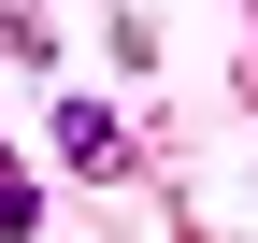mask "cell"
Listing matches in <instances>:
<instances>
[{"instance_id":"obj_1","label":"cell","mask_w":258,"mask_h":243,"mask_svg":"<svg viewBox=\"0 0 258 243\" xmlns=\"http://www.w3.org/2000/svg\"><path fill=\"white\" fill-rule=\"evenodd\" d=\"M57 158H72V172H129V129L101 100H57Z\"/></svg>"},{"instance_id":"obj_2","label":"cell","mask_w":258,"mask_h":243,"mask_svg":"<svg viewBox=\"0 0 258 243\" xmlns=\"http://www.w3.org/2000/svg\"><path fill=\"white\" fill-rule=\"evenodd\" d=\"M29 215H43V200H29L15 172H0V243H29Z\"/></svg>"}]
</instances>
